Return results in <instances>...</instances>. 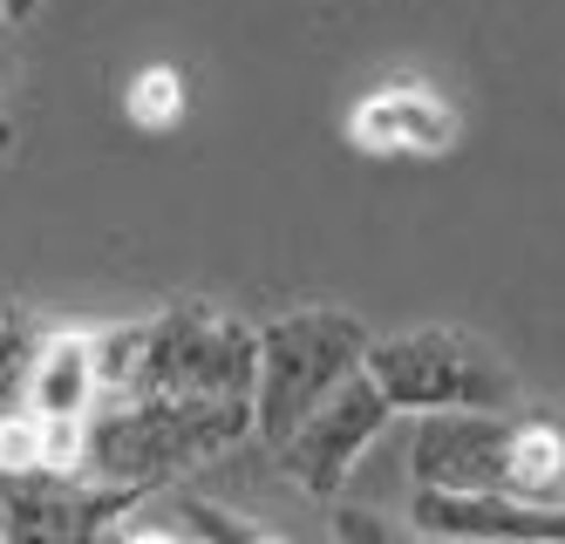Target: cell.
Segmentation results:
<instances>
[{"instance_id": "9a60e30c", "label": "cell", "mask_w": 565, "mask_h": 544, "mask_svg": "<svg viewBox=\"0 0 565 544\" xmlns=\"http://www.w3.org/2000/svg\"><path fill=\"white\" fill-rule=\"evenodd\" d=\"M34 8H42V0H8V21H34Z\"/></svg>"}, {"instance_id": "ba28073f", "label": "cell", "mask_w": 565, "mask_h": 544, "mask_svg": "<svg viewBox=\"0 0 565 544\" xmlns=\"http://www.w3.org/2000/svg\"><path fill=\"white\" fill-rule=\"evenodd\" d=\"M463 137L457 103L423 75H395L348 109V143L361 157H443Z\"/></svg>"}, {"instance_id": "3957f363", "label": "cell", "mask_w": 565, "mask_h": 544, "mask_svg": "<svg viewBox=\"0 0 565 544\" xmlns=\"http://www.w3.org/2000/svg\"><path fill=\"white\" fill-rule=\"evenodd\" d=\"M375 333L361 327L348 307H287L259 327V374H253V436L279 449L300 415L341 388L348 374L369 361Z\"/></svg>"}, {"instance_id": "30bf717a", "label": "cell", "mask_w": 565, "mask_h": 544, "mask_svg": "<svg viewBox=\"0 0 565 544\" xmlns=\"http://www.w3.org/2000/svg\"><path fill=\"white\" fill-rule=\"evenodd\" d=\"M116 537H184V544H238V537H266L259 518L232 511V504H212V497L198 490H143L137 504L124 511V524H116Z\"/></svg>"}, {"instance_id": "8fae6325", "label": "cell", "mask_w": 565, "mask_h": 544, "mask_svg": "<svg viewBox=\"0 0 565 544\" xmlns=\"http://www.w3.org/2000/svg\"><path fill=\"white\" fill-rule=\"evenodd\" d=\"M103 402V367H96V333L83 327H49V348L34 361V388H28V408L42 415H83Z\"/></svg>"}, {"instance_id": "ac0fdd59", "label": "cell", "mask_w": 565, "mask_h": 544, "mask_svg": "<svg viewBox=\"0 0 565 544\" xmlns=\"http://www.w3.org/2000/svg\"><path fill=\"white\" fill-rule=\"evenodd\" d=\"M558 429H565V415H558Z\"/></svg>"}, {"instance_id": "9c48e42d", "label": "cell", "mask_w": 565, "mask_h": 544, "mask_svg": "<svg viewBox=\"0 0 565 544\" xmlns=\"http://www.w3.org/2000/svg\"><path fill=\"white\" fill-rule=\"evenodd\" d=\"M409 531H423V537H565V497H518V490H416Z\"/></svg>"}, {"instance_id": "e0dca14e", "label": "cell", "mask_w": 565, "mask_h": 544, "mask_svg": "<svg viewBox=\"0 0 565 544\" xmlns=\"http://www.w3.org/2000/svg\"><path fill=\"white\" fill-rule=\"evenodd\" d=\"M0 21H8V0H0Z\"/></svg>"}, {"instance_id": "5bb4252c", "label": "cell", "mask_w": 565, "mask_h": 544, "mask_svg": "<svg viewBox=\"0 0 565 544\" xmlns=\"http://www.w3.org/2000/svg\"><path fill=\"white\" fill-rule=\"evenodd\" d=\"M334 531H341V537H382L388 524H382V518H361V511H341V518H334Z\"/></svg>"}, {"instance_id": "7c38bea8", "label": "cell", "mask_w": 565, "mask_h": 544, "mask_svg": "<svg viewBox=\"0 0 565 544\" xmlns=\"http://www.w3.org/2000/svg\"><path fill=\"white\" fill-rule=\"evenodd\" d=\"M42 348H49V320H34L28 307H0V415L28 408Z\"/></svg>"}, {"instance_id": "7a4b0ae2", "label": "cell", "mask_w": 565, "mask_h": 544, "mask_svg": "<svg viewBox=\"0 0 565 544\" xmlns=\"http://www.w3.org/2000/svg\"><path fill=\"white\" fill-rule=\"evenodd\" d=\"M253 436V402L212 395H103L83 423V477L116 490H164L184 470Z\"/></svg>"}, {"instance_id": "6da1fadb", "label": "cell", "mask_w": 565, "mask_h": 544, "mask_svg": "<svg viewBox=\"0 0 565 544\" xmlns=\"http://www.w3.org/2000/svg\"><path fill=\"white\" fill-rule=\"evenodd\" d=\"M103 395H212L253 402L259 327L212 300H171L150 320L96 327Z\"/></svg>"}, {"instance_id": "277c9868", "label": "cell", "mask_w": 565, "mask_h": 544, "mask_svg": "<svg viewBox=\"0 0 565 544\" xmlns=\"http://www.w3.org/2000/svg\"><path fill=\"white\" fill-rule=\"evenodd\" d=\"M375 388L395 402V415H436V408H524V382L518 367L477 341L463 327H409L369 341Z\"/></svg>"}, {"instance_id": "5b68a950", "label": "cell", "mask_w": 565, "mask_h": 544, "mask_svg": "<svg viewBox=\"0 0 565 544\" xmlns=\"http://www.w3.org/2000/svg\"><path fill=\"white\" fill-rule=\"evenodd\" d=\"M395 423V402L375 388V374L369 367H354L341 388H328L307 415H300V429L279 442V470H287L294 490H307L313 504H341V490L354 477V463L369 456V442Z\"/></svg>"}, {"instance_id": "4fadbf2b", "label": "cell", "mask_w": 565, "mask_h": 544, "mask_svg": "<svg viewBox=\"0 0 565 544\" xmlns=\"http://www.w3.org/2000/svg\"><path fill=\"white\" fill-rule=\"evenodd\" d=\"M124 109H130V122H143V130H164V122H178V109H184V75L171 62L137 68L130 89H124Z\"/></svg>"}, {"instance_id": "2e32d148", "label": "cell", "mask_w": 565, "mask_h": 544, "mask_svg": "<svg viewBox=\"0 0 565 544\" xmlns=\"http://www.w3.org/2000/svg\"><path fill=\"white\" fill-rule=\"evenodd\" d=\"M8 150H14V122H8V116H0V157H8Z\"/></svg>"}, {"instance_id": "52a82bcc", "label": "cell", "mask_w": 565, "mask_h": 544, "mask_svg": "<svg viewBox=\"0 0 565 544\" xmlns=\"http://www.w3.org/2000/svg\"><path fill=\"white\" fill-rule=\"evenodd\" d=\"M518 408H436L416 415L409 477L416 490H504V436Z\"/></svg>"}, {"instance_id": "8992f818", "label": "cell", "mask_w": 565, "mask_h": 544, "mask_svg": "<svg viewBox=\"0 0 565 544\" xmlns=\"http://www.w3.org/2000/svg\"><path fill=\"white\" fill-rule=\"evenodd\" d=\"M143 490H116L62 470H0V544H83L116 537Z\"/></svg>"}]
</instances>
